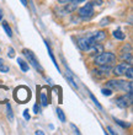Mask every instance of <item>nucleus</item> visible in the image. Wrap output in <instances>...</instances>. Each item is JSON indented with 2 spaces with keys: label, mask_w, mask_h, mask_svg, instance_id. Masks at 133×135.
Segmentation results:
<instances>
[{
  "label": "nucleus",
  "mask_w": 133,
  "mask_h": 135,
  "mask_svg": "<svg viewBox=\"0 0 133 135\" xmlns=\"http://www.w3.org/2000/svg\"><path fill=\"white\" fill-rule=\"evenodd\" d=\"M120 57L123 59V61H127V63H131L132 64V47L131 44H125L123 48L121 49V54Z\"/></svg>",
  "instance_id": "6e6552de"
},
{
  "label": "nucleus",
  "mask_w": 133,
  "mask_h": 135,
  "mask_svg": "<svg viewBox=\"0 0 133 135\" xmlns=\"http://www.w3.org/2000/svg\"><path fill=\"white\" fill-rule=\"evenodd\" d=\"M17 63H19V66L21 68V70L22 71H29V64L26 63L22 58H19L17 59Z\"/></svg>",
  "instance_id": "ddd939ff"
},
{
  "label": "nucleus",
  "mask_w": 133,
  "mask_h": 135,
  "mask_svg": "<svg viewBox=\"0 0 133 135\" xmlns=\"http://www.w3.org/2000/svg\"><path fill=\"white\" fill-rule=\"evenodd\" d=\"M107 130H108V133H110V134H112V135L116 134V132H113V129H112L111 127H107Z\"/></svg>",
  "instance_id": "c85d7f7f"
},
{
  "label": "nucleus",
  "mask_w": 133,
  "mask_h": 135,
  "mask_svg": "<svg viewBox=\"0 0 133 135\" xmlns=\"http://www.w3.org/2000/svg\"><path fill=\"white\" fill-rule=\"evenodd\" d=\"M72 128L74 129V133H75V134H80L79 129H76V128H75V125H74V124H72Z\"/></svg>",
  "instance_id": "c756f323"
},
{
  "label": "nucleus",
  "mask_w": 133,
  "mask_h": 135,
  "mask_svg": "<svg viewBox=\"0 0 133 135\" xmlns=\"http://www.w3.org/2000/svg\"><path fill=\"white\" fill-rule=\"evenodd\" d=\"M107 25H108V18L107 17H105L104 20H101L100 26H102V27H104V26H107Z\"/></svg>",
  "instance_id": "a878e982"
},
{
  "label": "nucleus",
  "mask_w": 133,
  "mask_h": 135,
  "mask_svg": "<svg viewBox=\"0 0 133 135\" xmlns=\"http://www.w3.org/2000/svg\"><path fill=\"white\" fill-rule=\"evenodd\" d=\"M94 14H95V10H94V5L91 3L85 4L78 10V15L81 20H90L94 16Z\"/></svg>",
  "instance_id": "20e7f679"
},
{
  "label": "nucleus",
  "mask_w": 133,
  "mask_h": 135,
  "mask_svg": "<svg viewBox=\"0 0 133 135\" xmlns=\"http://www.w3.org/2000/svg\"><path fill=\"white\" fill-rule=\"evenodd\" d=\"M56 112H57V115H58V118H59V120L64 123V122H65V114H64V112H63L61 108H57V110H56Z\"/></svg>",
  "instance_id": "a211bd4d"
},
{
  "label": "nucleus",
  "mask_w": 133,
  "mask_h": 135,
  "mask_svg": "<svg viewBox=\"0 0 133 135\" xmlns=\"http://www.w3.org/2000/svg\"><path fill=\"white\" fill-rule=\"evenodd\" d=\"M36 134H37V135H38V134H40V135H43L44 133L42 132V130H37V132H36Z\"/></svg>",
  "instance_id": "2f4dec72"
},
{
  "label": "nucleus",
  "mask_w": 133,
  "mask_h": 135,
  "mask_svg": "<svg viewBox=\"0 0 133 135\" xmlns=\"http://www.w3.org/2000/svg\"><path fill=\"white\" fill-rule=\"evenodd\" d=\"M14 98L20 103H26L31 100V91L26 86H19L14 91Z\"/></svg>",
  "instance_id": "7ed1b4c3"
},
{
  "label": "nucleus",
  "mask_w": 133,
  "mask_h": 135,
  "mask_svg": "<svg viewBox=\"0 0 133 135\" xmlns=\"http://www.w3.org/2000/svg\"><path fill=\"white\" fill-rule=\"evenodd\" d=\"M6 112H7V117H9V120L12 122L14 120V114H12V109H11L10 103L6 102Z\"/></svg>",
  "instance_id": "f3484780"
},
{
  "label": "nucleus",
  "mask_w": 133,
  "mask_h": 135,
  "mask_svg": "<svg viewBox=\"0 0 133 135\" xmlns=\"http://www.w3.org/2000/svg\"><path fill=\"white\" fill-rule=\"evenodd\" d=\"M1 63H3V59H1V58H0V64H1Z\"/></svg>",
  "instance_id": "f704fd0d"
},
{
  "label": "nucleus",
  "mask_w": 133,
  "mask_h": 135,
  "mask_svg": "<svg viewBox=\"0 0 133 135\" xmlns=\"http://www.w3.org/2000/svg\"><path fill=\"white\" fill-rule=\"evenodd\" d=\"M70 1H73V0H58L59 4H68V3H70Z\"/></svg>",
  "instance_id": "cd10ccee"
},
{
  "label": "nucleus",
  "mask_w": 133,
  "mask_h": 135,
  "mask_svg": "<svg viewBox=\"0 0 133 135\" xmlns=\"http://www.w3.org/2000/svg\"><path fill=\"white\" fill-rule=\"evenodd\" d=\"M78 6H79V4L78 3H75V1H70V3H68V5H65L64 11L65 12H74V11L78 9Z\"/></svg>",
  "instance_id": "9b49d317"
},
{
  "label": "nucleus",
  "mask_w": 133,
  "mask_h": 135,
  "mask_svg": "<svg viewBox=\"0 0 133 135\" xmlns=\"http://www.w3.org/2000/svg\"><path fill=\"white\" fill-rule=\"evenodd\" d=\"M113 37H115L117 41H123V39L126 38V35H125L121 30H116L115 32H113Z\"/></svg>",
  "instance_id": "f8f14e48"
},
{
  "label": "nucleus",
  "mask_w": 133,
  "mask_h": 135,
  "mask_svg": "<svg viewBox=\"0 0 133 135\" xmlns=\"http://www.w3.org/2000/svg\"><path fill=\"white\" fill-rule=\"evenodd\" d=\"M24 118H25L26 120H30V118H31V115H30V113H29V109L24 110Z\"/></svg>",
  "instance_id": "393cba45"
},
{
  "label": "nucleus",
  "mask_w": 133,
  "mask_h": 135,
  "mask_svg": "<svg viewBox=\"0 0 133 135\" xmlns=\"http://www.w3.org/2000/svg\"><path fill=\"white\" fill-rule=\"evenodd\" d=\"M33 110H35V113H36V114L40 113V106H38L37 103L35 104V106H33Z\"/></svg>",
  "instance_id": "bb28decb"
},
{
  "label": "nucleus",
  "mask_w": 133,
  "mask_h": 135,
  "mask_svg": "<svg viewBox=\"0 0 133 135\" xmlns=\"http://www.w3.org/2000/svg\"><path fill=\"white\" fill-rule=\"evenodd\" d=\"M101 92H102V95H104V96H111L112 95V90L111 89H106V87H104V89L101 90Z\"/></svg>",
  "instance_id": "4be33fe9"
},
{
  "label": "nucleus",
  "mask_w": 133,
  "mask_h": 135,
  "mask_svg": "<svg viewBox=\"0 0 133 135\" xmlns=\"http://www.w3.org/2000/svg\"><path fill=\"white\" fill-rule=\"evenodd\" d=\"M9 70H10V68L7 66V65H4L3 63L0 64V73H4V74H6V73H9Z\"/></svg>",
  "instance_id": "5701e85b"
},
{
  "label": "nucleus",
  "mask_w": 133,
  "mask_h": 135,
  "mask_svg": "<svg viewBox=\"0 0 133 135\" xmlns=\"http://www.w3.org/2000/svg\"><path fill=\"white\" fill-rule=\"evenodd\" d=\"M73 1H75V3L80 4V3H83V1H85V0H73Z\"/></svg>",
  "instance_id": "473e14b6"
},
{
  "label": "nucleus",
  "mask_w": 133,
  "mask_h": 135,
  "mask_svg": "<svg viewBox=\"0 0 133 135\" xmlns=\"http://www.w3.org/2000/svg\"><path fill=\"white\" fill-rule=\"evenodd\" d=\"M7 55H9L10 58H14L15 57V50H14V48H12V47H10V48H9V50H7Z\"/></svg>",
  "instance_id": "b1692460"
},
{
  "label": "nucleus",
  "mask_w": 133,
  "mask_h": 135,
  "mask_svg": "<svg viewBox=\"0 0 133 135\" xmlns=\"http://www.w3.org/2000/svg\"><path fill=\"white\" fill-rule=\"evenodd\" d=\"M21 3L24 6H27V1H26V0H21Z\"/></svg>",
  "instance_id": "7c9ffc66"
},
{
  "label": "nucleus",
  "mask_w": 133,
  "mask_h": 135,
  "mask_svg": "<svg viewBox=\"0 0 133 135\" xmlns=\"http://www.w3.org/2000/svg\"><path fill=\"white\" fill-rule=\"evenodd\" d=\"M94 46H95V43L93 42V39L90 38V36L80 37V38L78 39V47H79V49L83 50V52H89Z\"/></svg>",
  "instance_id": "0eeeda50"
},
{
  "label": "nucleus",
  "mask_w": 133,
  "mask_h": 135,
  "mask_svg": "<svg viewBox=\"0 0 133 135\" xmlns=\"http://www.w3.org/2000/svg\"><path fill=\"white\" fill-rule=\"evenodd\" d=\"M3 20V11H1V9H0V21Z\"/></svg>",
  "instance_id": "72a5a7b5"
},
{
  "label": "nucleus",
  "mask_w": 133,
  "mask_h": 135,
  "mask_svg": "<svg viewBox=\"0 0 133 135\" xmlns=\"http://www.w3.org/2000/svg\"><path fill=\"white\" fill-rule=\"evenodd\" d=\"M117 60V57L115 55V53L112 52H101L99 55H96L95 58V64L99 65H113Z\"/></svg>",
  "instance_id": "f257e3e1"
},
{
  "label": "nucleus",
  "mask_w": 133,
  "mask_h": 135,
  "mask_svg": "<svg viewBox=\"0 0 133 135\" xmlns=\"http://www.w3.org/2000/svg\"><path fill=\"white\" fill-rule=\"evenodd\" d=\"M115 122L117 123L118 125H121L122 128H125V129H127V128H130V123H125L123 120H120V119H117V118H115Z\"/></svg>",
  "instance_id": "6ab92c4d"
},
{
  "label": "nucleus",
  "mask_w": 133,
  "mask_h": 135,
  "mask_svg": "<svg viewBox=\"0 0 133 135\" xmlns=\"http://www.w3.org/2000/svg\"><path fill=\"white\" fill-rule=\"evenodd\" d=\"M89 95H90V98H91V100H93V102H94V103H95V106H96V107H97V108H99V109H102V106H101L100 103H99V101H97V100H96V98H95V96H94L93 93L90 92V93H89Z\"/></svg>",
  "instance_id": "aec40b11"
},
{
  "label": "nucleus",
  "mask_w": 133,
  "mask_h": 135,
  "mask_svg": "<svg viewBox=\"0 0 133 135\" xmlns=\"http://www.w3.org/2000/svg\"><path fill=\"white\" fill-rule=\"evenodd\" d=\"M90 38L93 39V42L95 44H99L100 42H102L105 38H106V32L105 31H96L94 32L93 35H90Z\"/></svg>",
  "instance_id": "9d476101"
},
{
  "label": "nucleus",
  "mask_w": 133,
  "mask_h": 135,
  "mask_svg": "<svg viewBox=\"0 0 133 135\" xmlns=\"http://www.w3.org/2000/svg\"><path fill=\"white\" fill-rule=\"evenodd\" d=\"M46 43V47H47V49H48V53H49V57H51V59H52V61L54 63V65H56V68H57L58 70H59V68H58V64H57V60H56V58H54V55H53V53H52V50H51V47H49V44H48V42H44Z\"/></svg>",
  "instance_id": "2eb2a0df"
},
{
  "label": "nucleus",
  "mask_w": 133,
  "mask_h": 135,
  "mask_svg": "<svg viewBox=\"0 0 133 135\" xmlns=\"http://www.w3.org/2000/svg\"><path fill=\"white\" fill-rule=\"evenodd\" d=\"M3 27H4V30H5V32H6V35L9 36V37H12V30H11V27L9 26V23H7L6 21H3Z\"/></svg>",
  "instance_id": "dca6fc26"
},
{
  "label": "nucleus",
  "mask_w": 133,
  "mask_h": 135,
  "mask_svg": "<svg viewBox=\"0 0 133 135\" xmlns=\"http://www.w3.org/2000/svg\"><path fill=\"white\" fill-rule=\"evenodd\" d=\"M132 81H123V80H108L107 81V87L111 90H117V91H132Z\"/></svg>",
  "instance_id": "f03ea898"
},
{
  "label": "nucleus",
  "mask_w": 133,
  "mask_h": 135,
  "mask_svg": "<svg viewBox=\"0 0 133 135\" xmlns=\"http://www.w3.org/2000/svg\"><path fill=\"white\" fill-rule=\"evenodd\" d=\"M40 102H41V104L43 107H46V106H48V100H47V95H46V92L44 91H42V92L40 93Z\"/></svg>",
  "instance_id": "4468645a"
},
{
  "label": "nucleus",
  "mask_w": 133,
  "mask_h": 135,
  "mask_svg": "<svg viewBox=\"0 0 133 135\" xmlns=\"http://www.w3.org/2000/svg\"><path fill=\"white\" fill-rule=\"evenodd\" d=\"M116 106L120 107V108H127L132 104V91H128L126 95H122V96H118L117 98L115 100Z\"/></svg>",
  "instance_id": "39448f33"
},
{
  "label": "nucleus",
  "mask_w": 133,
  "mask_h": 135,
  "mask_svg": "<svg viewBox=\"0 0 133 135\" xmlns=\"http://www.w3.org/2000/svg\"><path fill=\"white\" fill-rule=\"evenodd\" d=\"M125 75H126L127 78H128V80H132L133 78V70H132V65H131L128 69L126 70V73H125Z\"/></svg>",
  "instance_id": "412c9836"
},
{
  "label": "nucleus",
  "mask_w": 133,
  "mask_h": 135,
  "mask_svg": "<svg viewBox=\"0 0 133 135\" xmlns=\"http://www.w3.org/2000/svg\"><path fill=\"white\" fill-rule=\"evenodd\" d=\"M22 53H24V55H25L26 58H27V60H29V63L31 65H32L36 70H38L41 73V74H43V68L41 66V64L38 63V60L36 59V57H35V54L31 52V50L29 49H24L22 50Z\"/></svg>",
  "instance_id": "423d86ee"
},
{
  "label": "nucleus",
  "mask_w": 133,
  "mask_h": 135,
  "mask_svg": "<svg viewBox=\"0 0 133 135\" xmlns=\"http://www.w3.org/2000/svg\"><path fill=\"white\" fill-rule=\"evenodd\" d=\"M131 65H132V64H131V63H127V61H123V63L118 64L117 66H115V69H113V75H115V76H121V75H125L126 70L131 66Z\"/></svg>",
  "instance_id": "1a4fd4ad"
}]
</instances>
